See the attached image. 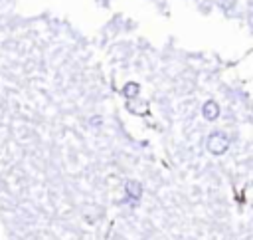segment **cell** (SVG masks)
Segmentation results:
<instances>
[{"mask_svg":"<svg viewBox=\"0 0 253 240\" xmlns=\"http://www.w3.org/2000/svg\"><path fill=\"white\" fill-rule=\"evenodd\" d=\"M227 147H229V141H227V137H225L221 131L211 133V135L208 137V141H206V149H208L211 155H215V157L223 155V153L227 151Z\"/></svg>","mask_w":253,"mask_h":240,"instance_id":"6da1fadb","label":"cell"},{"mask_svg":"<svg viewBox=\"0 0 253 240\" xmlns=\"http://www.w3.org/2000/svg\"><path fill=\"white\" fill-rule=\"evenodd\" d=\"M91 125H101V117H91Z\"/></svg>","mask_w":253,"mask_h":240,"instance_id":"5b68a950","label":"cell"},{"mask_svg":"<svg viewBox=\"0 0 253 240\" xmlns=\"http://www.w3.org/2000/svg\"><path fill=\"white\" fill-rule=\"evenodd\" d=\"M138 91H140V85H138V83H126L125 89H123L125 97H128V99H134V97L138 95Z\"/></svg>","mask_w":253,"mask_h":240,"instance_id":"277c9868","label":"cell"},{"mask_svg":"<svg viewBox=\"0 0 253 240\" xmlns=\"http://www.w3.org/2000/svg\"><path fill=\"white\" fill-rule=\"evenodd\" d=\"M125 190H126L128 198H132V200H138V198H140V194H142V186H140L136 180H126Z\"/></svg>","mask_w":253,"mask_h":240,"instance_id":"3957f363","label":"cell"},{"mask_svg":"<svg viewBox=\"0 0 253 240\" xmlns=\"http://www.w3.org/2000/svg\"><path fill=\"white\" fill-rule=\"evenodd\" d=\"M202 115L208 119V121H213V119H217L219 117V105L215 103V101H206L204 103V107H202Z\"/></svg>","mask_w":253,"mask_h":240,"instance_id":"7a4b0ae2","label":"cell"}]
</instances>
